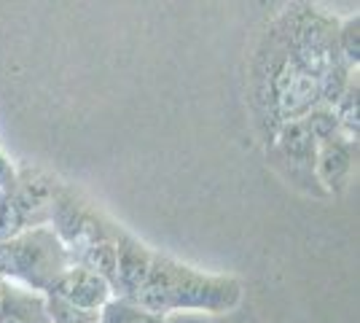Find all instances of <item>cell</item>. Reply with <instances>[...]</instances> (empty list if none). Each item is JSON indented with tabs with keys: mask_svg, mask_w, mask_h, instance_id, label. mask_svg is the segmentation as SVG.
I'll use <instances>...</instances> for the list:
<instances>
[{
	"mask_svg": "<svg viewBox=\"0 0 360 323\" xmlns=\"http://www.w3.org/2000/svg\"><path fill=\"white\" fill-rule=\"evenodd\" d=\"M44 296H46V310H49L51 323H97L100 321V310L78 308V305L62 299L57 293H44Z\"/></svg>",
	"mask_w": 360,
	"mask_h": 323,
	"instance_id": "11",
	"label": "cell"
},
{
	"mask_svg": "<svg viewBox=\"0 0 360 323\" xmlns=\"http://www.w3.org/2000/svg\"><path fill=\"white\" fill-rule=\"evenodd\" d=\"M0 323H51L46 296L6 280L0 291Z\"/></svg>",
	"mask_w": 360,
	"mask_h": 323,
	"instance_id": "9",
	"label": "cell"
},
{
	"mask_svg": "<svg viewBox=\"0 0 360 323\" xmlns=\"http://www.w3.org/2000/svg\"><path fill=\"white\" fill-rule=\"evenodd\" d=\"M277 154L283 156V162H288L290 175L301 178V181H315V162H317V140L309 132V127L304 119H290V122L280 124L277 132Z\"/></svg>",
	"mask_w": 360,
	"mask_h": 323,
	"instance_id": "6",
	"label": "cell"
},
{
	"mask_svg": "<svg viewBox=\"0 0 360 323\" xmlns=\"http://www.w3.org/2000/svg\"><path fill=\"white\" fill-rule=\"evenodd\" d=\"M245 289L234 275H215L183 264L167 253H156L140 289L132 296L150 312H210L224 315L240 308Z\"/></svg>",
	"mask_w": 360,
	"mask_h": 323,
	"instance_id": "1",
	"label": "cell"
},
{
	"mask_svg": "<svg viewBox=\"0 0 360 323\" xmlns=\"http://www.w3.org/2000/svg\"><path fill=\"white\" fill-rule=\"evenodd\" d=\"M97 323H167V315L150 312L143 305H137L135 299L110 296L100 310V321Z\"/></svg>",
	"mask_w": 360,
	"mask_h": 323,
	"instance_id": "10",
	"label": "cell"
},
{
	"mask_svg": "<svg viewBox=\"0 0 360 323\" xmlns=\"http://www.w3.org/2000/svg\"><path fill=\"white\" fill-rule=\"evenodd\" d=\"M16 181V167L6 159V154L0 151V189H8Z\"/></svg>",
	"mask_w": 360,
	"mask_h": 323,
	"instance_id": "13",
	"label": "cell"
},
{
	"mask_svg": "<svg viewBox=\"0 0 360 323\" xmlns=\"http://www.w3.org/2000/svg\"><path fill=\"white\" fill-rule=\"evenodd\" d=\"M49 227L60 234L65 248L70 251L73 264L89 267L108 277L113 286L116 277V243L124 227L108 218L97 205L84 200L70 186L57 184Z\"/></svg>",
	"mask_w": 360,
	"mask_h": 323,
	"instance_id": "2",
	"label": "cell"
},
{
	"mask_svg": "<svg viewBox=\"0 0 360 323\" xmlns=\"http://www.w3.org/2000/svg\"><path fill=\"white\" fill-rule=\"evenodd\" d=\"M336 46H339V54H342V60H345L347 65H352V68H358V60H360L358 16H352V19H347L345 25L339 27V32H336Z\"/></svg>",
	"mask_w": 360,
	"mask_h": 323,
	"instance_id": "12",
	"label": "cell"
},
{
	"mask_svg": "<svg viewBox=\"0 0 360 323\" xmlns=\"http://www.w3.org/2000/svg\"><path fill=\"white\" fill-rule=\"evenodd\" d=\"M57 184L49 172L35 167H19L16 181L0 189V240L16 232L49 224Z\"/></svg>",
	"mask_w": 360,
	"mask_h": 323,
	"instance_id": "4",
	"label": "cell"
},
{
	"mask_svg": "<svg viewBox=\"0 0 360 323\" xmlns=\"http://www.w3.org/2000/svg\"><path fill=\"white\" fill-rule=\"evenodd\" d=\"M153 259V248L140 243L135 234L121 229L116 243V277H113V296L132 299L148 272V264Z\"/></svg>",
	"mask_w": 360,
	"mask_h": 323,
	"instance_id": "7",
	"label": "cell"
},
{
	"mask_svg": "<svg viewBox=\"0 0 360 323\" xmlns=\"http://www.w3.org/2000/svg\"><path fill=\"white\" fill-rule=\"evenodd\" d=\"M46 293H57V296L73 302L78 308L103 310V305L113 296V286L108 283V277H103L100 272L89 270V267L70 264V267L46 289Z\"/></svg>",
	"mask_w": 360,
	"mask_h": 323,
	"instance_id": "5",
	"label": "cell"
},
{
	"mask_svg": "<svg viewBox=\"0 0 360 323\" xmlns=\"http://www.w3.org/2000/svg\"><path fill=\"white\" fill-rule=\"evenodd\" d=\"M355 151H358V140L345 138L342 132L317 143V184H323L328 191H342L349 181L352 165H355Z\"/></svg>",
	"mask_w": 360,
	"mask_h": 323,
	"instance_id": "8",
	"label": "cell"
},
{
	"mask_svg": "<svg viewBox=\"0 0 360 323\" xmlns=\"http://www.w3.org/2000/svg\"><path fill=\"white\" fill-rule=\"evenodd\" d=\"M73 264L70 251L49 224L30 227L0 240V277L46 293V289Z\"/></svg>",
	"mask_w": 360,
	"mask_h": 323,
	"instance_id": "3",
	"label": "cell"
},
{
	"mask_svg": "<svg viewBox=\"0 0 360 323\" xmlns=\"http://www.w3.org/2000/svg\"><path fill=\"white\" fill-rule=\"evenodd\" d=\"M3 283H6V280H3V277H0V291H3Z\"/></svg>",
	"mask_w": 360,
	"mask_h": 323,
	"instance_id": "14",
	"label": "cell"
}]
</instances>
